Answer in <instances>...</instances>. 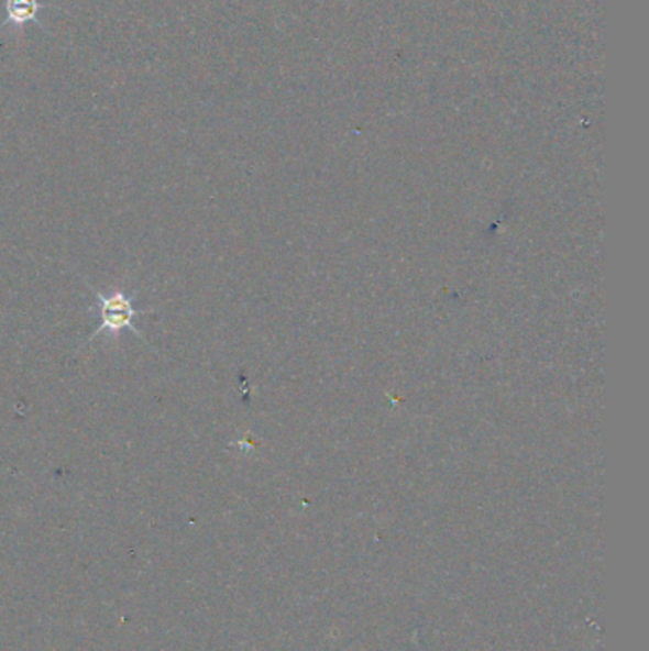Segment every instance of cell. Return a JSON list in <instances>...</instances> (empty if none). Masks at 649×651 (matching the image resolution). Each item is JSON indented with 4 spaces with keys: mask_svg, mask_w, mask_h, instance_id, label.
I'll list each match as a JSON object with an SVG mask.
<instances>
[{
    "mask_svg": "<svg viewBox=\"0 0 649 651\" xmlns=\"http://www.w3.org/2000/svg\"><path fill=\"white\" fill-rule=\"evenodd\" d=\"M92 291L99 305L101 322L90 335V341L101 335V333H109L113 338H119V333L124 332V330H130L135 335H142L143 338L142 330L134 325L138 315H143L134 307V296H128L122 290H113L109 291V294L98 290Z\"/></svg>",
    "mask_w": 649,
    "mask_h": 651,
    "instance_id": "6da1fadb",
    "label": "cell"
},
{
    "mask_svg": "<svg viewBox=\"0 0 649 651\" xmlns=\"http://www.w3.org/2000/svg\"><path fill=\"white\" fill-rule=\"evenodd\" d=\"M50 4H43L41 0H4V12L7 18L4 22L0 23V29L14 27L15 31L28 27L29 23H35L43 31H48L44 27V23L38 20V14L43 10H50Z\"/></svg>",
    "mask_w": 649,
    "mask_h": 651,
    "instance_id": "7a4b0ae2",
    "label": "cell"
}]
</instances>
